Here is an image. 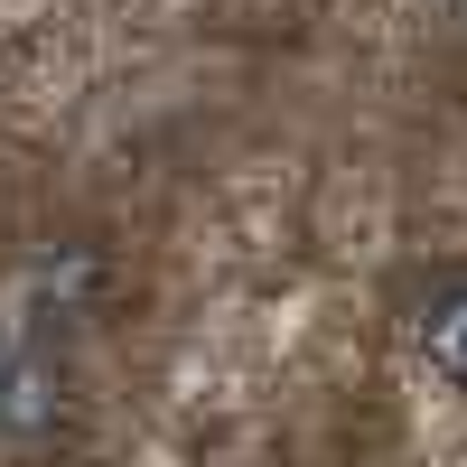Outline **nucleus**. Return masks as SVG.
<instances>
[{
    "mask_svg": "<svg viewBox=\"0 0 467 467\" xmlns=\"http://www.w3.org/2000/svg\"><path fill=\"white\" fill-rule=\"evenodd\" d=\"M66 431V374L37 346V327L0 318V449H47Z\"/></svg>",
    "mask_w": 467,
    "mask_h": 467,
    "instance_id": "obj_1",
    "label": "nucleus"
},
{
    "mask_svg": "<svg viewBox=\"0 0 467 467\" xmlns=\"http://www.w3.org/2000/svg\"><path fill=\"white\" fill-rule=\"evenodd\" d=\"M402 327H411V356L431 365L440 383H458V393H467V271H440V281L411 299Z\"/></svg>",
    "mask_w": 467,
    "mask_h": 467,
    "instance_id": "obj_2",
    "label": "nucleus"
}]
</instances>
